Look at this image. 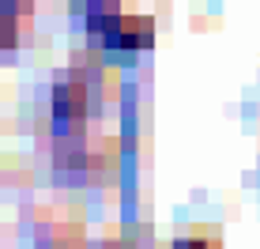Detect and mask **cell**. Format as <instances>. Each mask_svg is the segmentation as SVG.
Here are the masks:
<instances>
[{
	"label": "cell",
	"instance_id": "1",
	"mask_svg": "<svg viewBox=\"0 0 260 249\" xmlns=\"http://www.w3.org/2000/svg\"><path fill=\"white\" fill-rule=\"evenodd\" d=\"M87 34L106 49H147L155 42V19L151 15H128L117 8L106 12H87Z\"/></svg>",
	"mask_w": 260,
	"mask_h": 249
},
{
	"label": "cell",
	"instance_id": "5",
	"mask_svg": "<svg viewBox=\"0 0 260 249\" xmlns=\"http://www.w3.org/2000/svg\"><path fill=\"white\" fill-rule=\"evenodd\" d=\"M83 12H106V8H117V0H76Z\"/></svg>",
	"mask_w": 260,
	"mask_h": 249
},
{
	"label": "cell",
	"instance_id": "4",
	"mask_svg": "<svg viewBox=\"0 0 260 249\" xmlns=\"http://www.w3.org/2000/svg\"><path fill=\"white\" fill-rule=\"evenodd\" d=\"M170 249H222V245H219V238H211V234H189V238H177Z\"/></svg>",
	"mask_w": 260,
	"mask_h": 249
},
{
	"label": "cell",
	"instance_id": "3",
	"mask_svg": "<svg viewBox=\"0 0 260 249\" xmlns=\"http://www.w3.org/2000/svg\"><path fill=\"white\" fill-rule=\"evenodd\" d=\"M19 15L12 12H0V49H12L15 42H19Z\"/></svg>",
	"mask_w": 260,
	"mask_h": 249
},
{
	"label": "cell",
	"instance_id": "2",
	"mask_svg": "<svg viewBox=\"0 0 260 249\" xmlns=\"http://www.w3.org/2000/svg\"><path fill=\"white\" fill-rule=\"evenodd\" d=\"M87 110H91V91H87V79L79 72H68L53 87V124L60 129V136L79 132Z\"/></svg>",
	"mask_w": 260,
	"mask_h": 249
}]
</instances>
